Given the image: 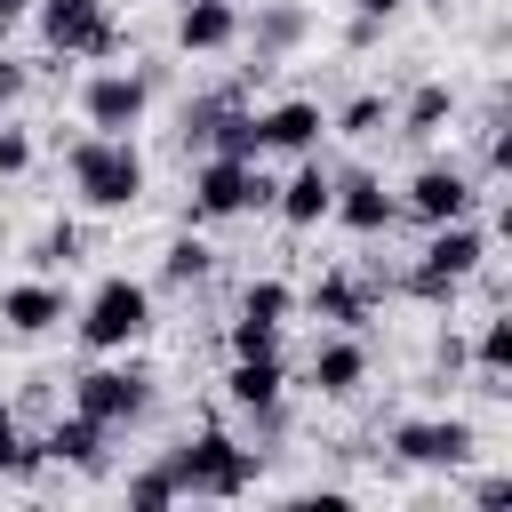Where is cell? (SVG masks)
I'll list each match as a JSON object with an SVG mask.
<instances>
[{"mask_svg":"<svg viewBox=\"0 0 512 512\" xmlns=\"http://www.w3.org/2000/svg\"><path fill=\"white\" fill-rule=\"evenodd\" d=\"M16 96H24V64H8V56H0V104H16Z\"/></svg>","mask_w":512,"mask_h":512,"instance_id":"30","label":"cell"},{"mask_svg":"<svg viewBox=\"0 0 512 512\" xmlns=\"http://www.w3.org/2000/svg\"><path fill=\"white\" fill-rule=\"evenodd\" d=\"M24 16H32V0H0V40H8V32L24 24Z\"/></svg>","mask_w":512,"mask_h":512,"instance_id":"31","label":"cell"},{"mask_svg":"<svg viewBox=\"0 0 512 512\" xmlns=\"http://www.w3.org/2000/svg\"><path fill=\"white\" fill-rule=\"evenodd\" d=\"M224 392H232V408H248V416H280V392H288V368H280L272 352H248V360H232V376H224Z\"/></svg>","mask_w":512,"mask_h":512,"instance_id":"15","label":"cell"},{"mask_svg":"<svg viewBox=\"0 0 512 512\" xmlns=\"http://www.w3.org/2000/svg\"><path fill=\"white\" fill-rule=\"evenodd\" d=\"M32 16H40V40L56 56H112L120 48L112 0H32Z\"/></svg>","mask_w":512,"mask_h":512,"instance_id":"5","label":"cell"},{"mask_svg":"<svg viewBox=\"0 0 512 512\" xmlns=\"http://www.w3.org/2000/svg\"><path fill=\"white\" fill-rule=\"evenodd\" d=\"M184 488H176V472L168 464H144V472H128V504L136 512H160V504H176Z\"/></svg>","mask_w":512,"mask_h":512,"instance_id":"24","label":"cell"},{"mask_svg":"<svg viewBox=\"0 0 512 512\" xmlns=\"http://www.w3.org/2000/svg\"><path fill=\"white\" fill-rule=\"evenodd\" d=\"M480 256H488L480 224H472V216H448V224H432V240H424V256H416V272H408V288H416V296H432V304H448V296L480 272Z\"/></svg>","mask_w":512,"mask_h":512,"instance_id":"4","label":"cell"},{"mask_svg":"<svg viewBox=\"0 0 512 512\" xmlns=\"http://www.w3.org/2000/svg\"><path fill=\"white\" fill-rule=\"evenodd\" d=\"M32 168V136L24 128H0V176H24Z\"/></svg>","mask_w":512,"mask_h":512,"instance_id":"28","label":"cell"},{"mask_svg":"<svg viewBox=\"0 0 512 512\" xmlns=\"http://www.w3.org/2000/svg\"><path fill=\"white\" fill-rule=\"evenodd\" d=\"M56 256H64V264H72V256H80V232H72V224H56V232H48V240H40V264H56Z\"/></svg>","mask_w":512,"mask_h":512,"instance_id":"29","label":"cell"},{"mask_svg":"<svg viewBox=\"0 0 512 512\" xmlns=\"http://www.w3.org/2000/svg\"><path fill=\"white\" fill-rule=\"evenodd\" d=\"M328 216L352 224V232H392V224H400V200H392L376 176H344L336 200H328Z\"/></svg>","mask_w":512,"mask_h":512,"instance_id":"13","label":"cell"},{"mask_svg":"<svg viewBox=\"0 0 512 512\" xmlns=\"http://www.w3.org/2000/svg\"><path fill=\"white\" fill-rule=\"evenodd\" d=\"M144 104H152V72H120V64H104V72L80 80V120H88L96 136H128V128L144 120Z\"/></svg>","mask_w":512,"mask_h":512,"instance_id":"7","label":"cell"},{"mask_svg":"<svg viewBox=\"0 0 512 512\" xmlns=\"http://www.w3.org/2000/svg\"><path fill=\"white\" fill-rule=\"evenodd\" d=\"M304 24H312V16H304L296 0H264V8H256V24H240V32L256 40V72H264V56H288V48L304 40Z\"/></svg>","mask_w":512,"mask_h":512,"instance_id":"19","label":"cell"},{"mask_svg":"<svg viewBox=\"0 0 512 512\" xmlns=\"http://www.w3.org/2000/svg\"><path fill=\"white\" fill-rule=\"evenodd\" d=\"M336 128H344V136H376V128H384V96H352V104L336 112Z\"/></svg>","mask_w":512,"mask_h":512,"instance_id":"26","label":"cell"},{"mask_svg":"<svg viewBox=\"0 0 512 512\" xmlns=\"http://www.w3.org/2000/svg\"><path fill=\"white\" fill-rule=\"evenodd\" d=\"M304 384H312L320 400H352V392L368 384V352H360L352 336H328V344L312 352V368H304Z\"/></svg>","mask_w":512,"mask_h":512,"instance_id":"14","label":"cell"},{"mask_svg":"<svg viewBox=\"0 0 512 512\" xmlns=\"http://www.w3.org/2000/svg\"><path fill=\"white\" fill-rule=\"evenodd\" d=\"M264 200H272V184H264L256 160H224V152H208L200 176H192V216H200V224H224V216L264 208Z\"/></svg>","mask_w":512,"mask_h":512,"instance_id":"6","label":"cell"},{"mask_svg":"<svg viewBox=\"0 0 512 512\" xmlns=\"http://www.w3.org/2000/svg\"><path fill=\"white\" fill-rule=\"evenodd\" d=\"M168 472H176V488L184 496H240L248 480H256V448H240L232 432H192L176 456H168Z\"/></svg>","mask_w":512,"mask_h":512,"instance_id":"2","label":"cell"},{"mask_svg":"<svg viewBox=\"0 0 512 512\" xmlns=\"http://www.w3.org/2000/svg\"><path fill=\"white\" fill-rule=\"evenodd\" d=\"M472 448H480V432L464 416H408V424H392V456L416 464V472H456Z\"/></svg>","mask_w":512,"mask_h":512,"instance_id":"8","label":"cell"},{"mask_svg":"<svg viewBox=\"0 0 512 512\" xmlns=\"http://www.w3.org/2000/svg\"><path fill=\"white\" fill-rule=\"evenodd\" d=\"M40 448H48L56 464H80V472H96V464H104V424L72 408V416H56V432H48Z\"/></svg>","mask_w":512,"mask_h":512,"instance_id":"20","label":"cell"},{"mask_svg":"<svg viewBox=\"0 0 512 512\" xmlns=\"http://www.w3.org/2000/svg\"><path fill=\"white\" fill-rule=\"evenodd\" d=\"M232 40H240V8L232 0H184V16H176V48L184 56H216Z\"/></svg>","mask_w":512,"mask_h":512,"instance_id":"16","label":"cell"},{"mask_svg":"<svg viewBox=\"0 0 512 512\" xmlns=\"http://www.w3.org/2000/svg\"><path fill=\"white\" fill-rule=\"evenodd\" d=\"M472 200H480V192H472V176H464V168H424V176L408 184V200H400V208H408L416 224H448V216H472Z\"/></svg>","mask_w":512,"mask_h":512,"instance_id":"11","label":"cell"},{"mask_svg":"<svg viewBox=\"0 0 512 512\" xmlns=\"http://www.w3.org/2000/svg\"><path fill=\"white\" fill-rule=\"evenodd\" d=\"M72 408L112 432V424H128V416L152 408V376H144V368H88V376L72 384Z\"/></svg>","mask_w":512,"mask_h":512,"instance_id":"9","label":"cell"},{"mask_svg":"<svg viewBox=\"0 0 512 512\" xmlns=\"http://www.w3.org/2000/svg\"><path fill=\"white\" fill-rule=\"evenodd\" d=\"M312 312H320V320H336V328H360V312H368V304H360V288H352V280H336V272H328V280H312Z\"/></svg>","mask_w":512,"mask_h":512,"instance_id":"23","label":"cell"},{"mask_svg":"<svg viewBox=\"0 0 512 512\" xmlns=\"http://www.w3.org/2000/svg\"><path fill=\"white\" fill-rule=\"evenodd\" d=\"M72 192L88 200V208H136L144 200V152H136V136H80L72 144Z\"/></svg>","mask_w":512,"mask_h":512,"instance_id":"1","label":"cell"},{"mask_svg":"<svg viewBox=\"0 0 512 512\" xmlns=\"http://www.w3.org/2000/svg\"><path fill=\"white\" fill-rule=\"evenodd\" d=\"M328 200H336V176H328L320 160H304L288 184H272V208H280V224H296V232H312V224L328 216Z\"/></svg>","mask_w":512,"mask_h":512,"instance_id":"12","label":"cell"},{"mask_svg":"<svg viewBox=\"0 0 512 512\" xmlns=\"http://www.w3.org/2000/svg\"><path fill=\"white\" fill-rule=\"evenodd\" d=\"M288 288L280 280H248V296H240V320H232V360H248V352H272L280 344V320H288Z\"/></svg>","mask_w":512,"mask_h":512,"instance_id":"10","label":"cell"},{"mask_svg":"<svg viewBox=\"0 0 512 512\" xmlns=\"http://www.w3.org/2000/svg\"><path fill=\"white\" fill-rule=\"evenodd\" d=\"M472 360H480V376H488V384H504V368H512V320H488V328H480V344H472Z\"/></svg>","mask_w":512,"mask_h":512,"instance_id":"25","label":"cell"},{"mask_svg":"<svg viewBox=\"0 0 512 512\" xmlns=\"http://www.w3.org/2000/svg\"><path fill=\"white\" fill-rule=\"evenodd\" d=\"M0 320H8L16 336H40V328L64 320V288H48V280H16V288L0 296Z\"/></svg>","mask_w":512,"mask_h":512,"instance_id":"18","label":"cell"},{"mask_svg":"<svg viewBox=\"0 0 512 512\" xmlns=\"http://www.w3.org/2000/svg\"><path fill=\"white\" fill-rule=\"evenodd\" d=\"M144 328H152V288L128 280V272L96 280V296L80 304V344H88V352H128Z\"/></svg>","mask_w":512,"mask_h":512,"instance_id":"3","label":"cell"},{"mask_svg":"<svg viewBox=\"0 0 512 512\" xmlns=\"http://www.w3.org/2000/svg\"><path fill=\"white\" fill-rule=\"evenodd\" d=\"M320 104H304V96H288V104H272V112H256V136H264V152H312L320 144Z\"/></svg>","mask_w":512,"mask_h":512,"instance_id":"17","label":"cell"},{"mask_svg":"<svg viewBox=\"0 0 512 512\" xmlns=\"http://www.w3.org/2000/svg\"><path fill=\"white\" fill-rule=\"evenodd\" d=\"M160 272H168V280H176V288H184V280H200V272H208V248H200V240H176V248H168V264H160Z\"/></svg>","mask_w":512,"mask_h":512,"instance_id":"27","label":"cell"},{"mask_svg":"<svg viewBox=\"0 0 512 512\" xmlns=\"http://www.w3.org/2000/svg\"><path fill=\"white\" fill-rule=\"evenodd\" d=\"M456 112V96H448V80H424L416 96H408V112H400V136H440V120Z\"/></svg>","mask_w":512,"mask_h":512,"instance_id":"21","label":"cell"},{"mask_svg":"<svg viewBox=\"0 0 512 512\" xmlns=\"http://www.w3.org/2000/svg\"><path fill=\"white\" fill-rule=\"evenodd\" d=\"M352 8H360L368 24H384V16H400V0H352Z\"/></svg>","mask_w":512,"mask_h":512,"instance_id":"32","label":"cell"},{"mask_svg":"<svg viewBox=\"0 0 512 512\" xmlns=\"http://www.w3.org/2000/svg\"><path fill=\"white\" fill-rule=\"evenodd\" d=\"M40 464H48V448H40V440H24V432H16V408L0 400V472H16V480H32Z\"/></svg>","mask_w":512,"mask_h":512,"instance_id":"22","label":"cell"}]
</instances>
